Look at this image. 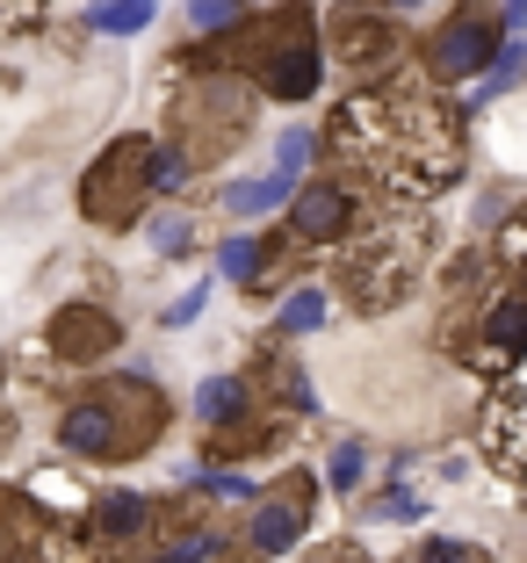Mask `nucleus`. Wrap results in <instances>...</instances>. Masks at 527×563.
<instances>
[{
	"instance_id": "nucleus-1",
	"label": "nucleus",
	"mask_w": 527,
	"mask_h": 563,
	"mask_svg": "<svg viewBox=\"0 0 527 563\" xmlns=\"http://www.w3.org/2000/svg\"><path fill=\"white\" fill-rule=\"evenodd\" d=\"M326 152L347 166H362L391 202H427L462 174L455 117L427 87H405V80L347 95L326 117Z\"/></svg>"
},
{
	"instance_id": "nucleus-2",
	"label": "nucleus",
	"mask_w": 527,
	"mask_h": 563,
	"mask_svg": "<svg viewBox=\"0 0 527 563\" xmlns=\"http://www.w3.org/2000/svg\"><path fill=\"white\" fill-rule=\"evenodd\" d=\"M455 347H462V362L492 383H506L527 362V224H513L498 239L492 267L477 282V303H470V325L455 332Z\"/></svg>"
},
{
	"instance_id": "nucleus-3",
	"label": "nucleus",
	"mask_w": 527,
	"mask_h": 563,
	"mask_svg": "<svg viewBox=\"0 0 527 563\" xmlns=\"http://www.w3.org/2000/svg\"><path fill=\"white\" fill-rule=\"evenodd\" d=\"M419 261H427V217H405V202L383 217H369V232L340 253V289L354 311H391L413 289Z\"/></svg>"
},
{
	"instance_id": "nucleus-4",
	"label": "nucleus",
	"mask_w": 527,
	"mask_h": 563,
	"mask_svg": "<svg viewBox=\"0 0 527 563\" xmlns=\"http://www.w3.org/2000/svg\"><path fill=\"white\" fill-rule=\"evenodd\" d=\"M239 73L267 87L282 101H304L318 87V30L311 8H267L261 22L239 30Z\"/></svg>"
},
{
	"instance_id": "nucleus-5",
	"label": "nucleus",
	"mask_w": 527,
	"mask_h": 563,
	"mask_svg": "<svg viewBox=\"0 0 527 563\" xmlns=\"http://www.w3.org/2000/svg\"><path fill=\"white\" fill-rule=\"evenodd\" d=\"M498 44H506V22L492 8H462L455 22L427 36V73L433 80H470V73H492Z\"/></svg>"
},
{
	"instance_id": "nucleus-6",
	"label": "nucleus",
	"mask_w": 527,
	"mask_h": 563,
	"mask_svg": "<svg viewBox=\"0 0 527 563\" xmlns=\"http://www.w3.org/2000/svg\"><path fill=\"white\" fill-rule=\"evenodd\" d=\"M152 188H160L152 181V145H116L109 159L87 174V217H95V224H131Z\"/></svg>"
},
{
	"instance_id": "nucleus-7",
	"label": "nucleus",
	"mask_w": 527,
	"mask_h": 563,
	"mask_svg": "<svg viewBox=\"0 0 527 563\" xmlns=\"http://www.w3.org/2000/svg\"><path fill=\"white\" fill-rule=\"evenodd\" d=\"M58 441L73 448V455H138V448L152 441V433H138V427H123V405L116 398H87V405H73L66 419H58Z\"/></svg>"
},
{
	"instance_id": "nucleus-8",
	"label": "nucleus",
	"mask_w": 527,
	"mask_h": 563,
	"mask_svg": "<svg viewBox=\"0 0 527 563\" xmlns=\"http://www.w3.org/2000/svg\"><path fill=\"white\" fill-rule=\"evenodd\" d=\"M347 224H354V188L347 181H311L297 202H289L297 246H347Z\"/></svg>"
},
{
	"instance_id": "nucleus-9",
	"label": "nucleus",
	"mask_w": 527,
	"mask_h": 563,
	"mask_svg": "<svg viewBox=\"0 0 527 563\" xmlns=\"http://www.w3.org/2000/svg\"><path fill=\"white\" fill-rule=\"evenodd\" d=\"M332 51L347 58V73H362V66H383L397 51V30L383 8H340L332 15Z\"/></svg>"
},
{
	"instance_id": "nucleus-10",
	"label": "nucleus",
	"mask_w": 527,
	"mask_h": 563,
	"mask_svg": "<svg viewBox=\"0 0 527 563\" xmlns=\"http://www.w3.org/2000/svg\"><path fill=\"white\" fill-rule=\"evenodd\" d=\"M304 520H311V492H304L297 477L282 484V492H267L261 506H253V556H275V549H289L304 534Z\"/></svg>"
},
{
	"instance_id": "nucleus-11",
	"label": "nucleus",
	"mask_w": 527,
	"mask_h": 563,
	"mask_svg": "<svg viewBox=\"0 0 527 563\" xmlns=\"http://www.w3.org/2000/svg\"><path fill=\"white\" fill-rule=\"evenodd\" d=\"M109 340H116V325H109L101 311H87V303L66 318V325H51V347L66 354V362H87V354H95V347H109Z\"/></svg>"
},
{
	"instance_id": "nucleus-12",
	"label": "nucleus",
	"mask_w": 527,
	"mask_h": 563,
	"mask_svg": "<svg viewBox=\"0 0 527 563\" xmlns=\"http://www.w3.org/2000/svg\"><path fill=\"white\" fill-rule=\"evenodd\" d=\"M239 412H246V383H239V376H210V383L196 390V419H202V427L224 433Z\"/></svg>"
},
{
	"instance_id": "nucleus-13",
	"label": "nucleus",
	"mask_w": 527,
	"mask_h": 563,
	"mask_svg": "<svg viewBox=\"0 0 527 563\" xmlns=\"http://www.w3.org/2000/svg\"><path fill=\"white\" fill-rule=\"evenodd\" d=\"M289 188H297V181H289V174L275 166V174H253V181H239L224 202H231V217H261V210H275V202L289 196Z\"/></svg>"
},
{
	"instance_id": "nucleus-14",
	"label": "nucleus",
	"mask_w": 527,
	"mask_h": 563,
	"mask_svg": "<svg viewBox=\"0 0 527 563\" xmlns=\"http://www.w3.org/2000/svg\"><path fill=\"white\" fill-rule=\"evenodd\" d=\"M36 556V534H30V514L15 498H0V563H30Z\"/></svg>"
},
{
	"instance_id": "nucleus-15",
	"label": "nucleus",
	"mask_w": 527,
	"mask_h": 563,
	"mask_svg": "<svg viewBox=\"0 0 527 563\" xmlns=\"http://www.w3.org/2000/svg\"><path fill=\"white\" fill-rule=\"evenodd\" d=\"M145 22H152V0H101V8H95L101 36H138Z\"/></svg>"
},
{
	"instance_id": "nucleus-16",
	"label": "nucleus",
	"mask_w": 527,
	"mask_h": 563,
	"mask_svg": "<svg viewBox=\"0 0 527 563\" xmlns=\"http://www.w3.org/2000/svg\"><path fill=\"white\" fill-rule=\"evenodd\" d=\"M405 563H492L477 542H448V534H433V542H419Z\"/></svg>"
},
{
	"instance_id": "nucleus-17",
	"label": "nucleus",
	"mask_w": 527,
	"mask_h": 563,
	"mask_svg": "<svg viewBox=\"0 0 527 563\" xmlns=\"http://www.w3.org/2000/svg\"><path fill=\"white\" fill-rule=\"evenodd\" d=\"M267 246H275V239H231V246H224V275L231 282H253V275H261V261H267Z\"/></svg>"
},
{
	"instance_id": "nucleus-18",
	"label": "nucleus",
	"mask_w": 527,
	"mask_h": 563,
	"mask_svg": "<svg viewBox=\"0 0 527 563\" xmlns=\"http://www.w3.org/2000/svg\"><path fill=\"white\" fill-rule=\"evenodd\" d=\"M326 325V297L318 289H297V297L282 303V332H318Z\"/></svg>"
},
{
	"instance_id": "nucleus-19",
	"label": "nucleus",
	"mask_w": 527,
	"mask_h": 563,
	"mask_svg": "<svg viewBox=\"0 0 527 563\" xmlns=\"http://www.w3.org/2000/svg\"><path fill=\"white\" fill-rule=\"evenodd\" d=\"M239 8H246V0H188V22H196V30H231Z\"/></svg>"
},
{
	"instance_id": "nucleus-20",
	"label": "nucleus",
	"mask_w": 527,
	"mask_h": 563,
	"mask_svg": "<svg viewBox=\"0 0 527 563\" xmlns=\"http://www.w3.org/2000/svg\"><path fill=\"white\" fill-rule=\"evenodd\" d=\"M332 492H354V484H362V448H354V441H347V448H332Z\"/></svg>"
},
{
	"instance_id": "nucleus-21",
	"label": "nucleus",
	"mask_w": 527,
	"mask_h": 563,
	"mask_svg": "<svg viewBox=\"0 0 527 563\" xmlns=\"http://www.w3.org/2000/svg\"><path fill=\"white\" fill-rule=\"evenodd\" d=\"M369 514H376V520H419V514H427V506H419L413 492H383L376 506H369Z\"/></svg>"
},
{
	"instance_id": "nucleus-22",
	"label": "nucleus",
	"mask_w": 527,
	"mask_h": 563,
	"mask_svg": "<svg viewBox=\"0 0 527 563\" xmlns=\"http://www.w3.org/2000/svg\"><path fill=\"white\" fill-rule=\"evenodd\" d=\"M36 15H44V0H0V36H15V30H30Z\"/></svg>"
},
{
	"instance_id": "nucleus-23",
	"label": "nucleus",
	"mask_w": 527,
	"mask_h": 563,
	"mask_svg": "<svg viewBox=\"0 0 527 563\" xmlns=\"http://www.w3.org/2000/svg\"><path fill=\"white\" fill-rule=\"evenodd\" d=\"M311 563H376V556H369L362 542H326V549H318Z\"/></svg>"
},
{
	"instance_id": "nucleus-24",
	"label": "nucleus",
	"mask_w": 527,
	"mask_h": 563,
	"mask_svg": "<svg viewBox=\"0 0 527 563\" xmlns=\"http://www.w3.org/2000/svg\"><path fill=\"white\" fill-rule=\"evenodd\" d=\"M160 246L166 253H188V224H182V217H166V224H160Z\"/></svg>"
},
{
	"instance_id": "nucleus-25",
	"label": "nucleus",
	"mask_w": 527,
	"mask_h": 563,
	"mask_svg": "<svg viewBox=\"0 0 527 563\" xmlns=\"http://www.w3.org/2000/svg\"><path fill=\"white\" fill-rule=\"evenodd\" d=\"M196 311H202V289H188L182 303H166V325H188V318H196Z\"/></svg>"
},
{
	"instance_id": "nucleus-26",
	"label": "nucleus",
	"mask_w": 527,
	"mask_h": 563,
	"mask_svg": "<svg viewBox=\"0 0 527 563\" xmlns=\"http://www.w3.org/2000/svg\"><path fill=\"white\" fill-rule=\"evenodd\" d=\"M383 8H419V0H383Z\"/></svg>"
}]
</instances>
